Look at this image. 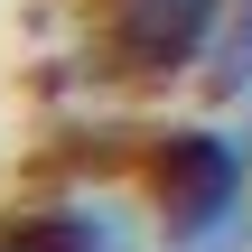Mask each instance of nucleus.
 Here are the masks:
<instances>
[{
	"mask_svg": "<svg viewBox=\"0 0 252 252\" xmlns=\"http://www.w3.org/2000/svg\"><path fill=\"white\" fill-rule=\"evenodd\" d=\"M224 0H103L94 9V56L122 84H196L215 47Z\"/></svg>",
	"mask_w": 252,
	"mask_h": 252,
	"instance_id": "2",
	"label": "nucleus"
},
{
	"mask_svg": "<svg viewBox=\"0 0 252 252\" xmlns=\"http://www.w3.org/2000/svg\"><path fill=\"white\" fill-rule=\"evenodd\" d=\"M196 94L206 103H252V0H224V19H215V47H206V65H196Z\"/></svg>",
	"mask_w": 252,
	"mask_h": 252,
	"instance_id": "4",
	"label": "nucleus"
},
{
	"mask_svg": "<svg viewBox=\"0 0 252 252\" xmlns=\"http://www.w3.org/2000/svg\"><path fill=\"white\" fill-rule=\"evenodd\" d=\"M150 234L159 224H140V206H122L112 187H47L0 215L9 252H150Z\"/></svg>",
	"mask_w": 252,
	"mask_h": 252,
	"instance_id": "3",
	"label": "nucleus"
},
{
	"mask_svg": "<svg viewBox=\"0 0 252 252\" xmlns=\"http://www.w3.org/2000/svg\"><path fill=\"white\" fill-rule=\"evenodd\" d=\"M0 252H9V243H0Z\"/></svg>",
	"mask_w": 252,
	"mask_h": 252,
	"instance_id": "6",
	"label": "nucleus"
},
{
	"mask_svg": "<svg viewBox=\"0 0 252 252\" xmlns=\"http://www.w3.org/2000/svg\"><path fill=\"white\" fill-rule=\"evenodd\" d=\"M140 206L159 252H252V131L168 122L140 140Z\"/></svg>",
	"mask_w": 252,
	"mask_h": 252,
	"instance_id": "1",
	"label": "nucleus"
},
{
	"mask_svg": "<svg viewBox=\"0 0 252 252\" xmlns=\"http://www.w3.org/2000/svg\"><path fill=\"white\" fill-rule=\"evenodd\" d=\"M243 131H252V112H243Z\"/></svg>",
	"mask_w": 252,
	"mask_h": 252,
	"instance_id": "5",
	"label": "nucleus"
}]
</instances>
